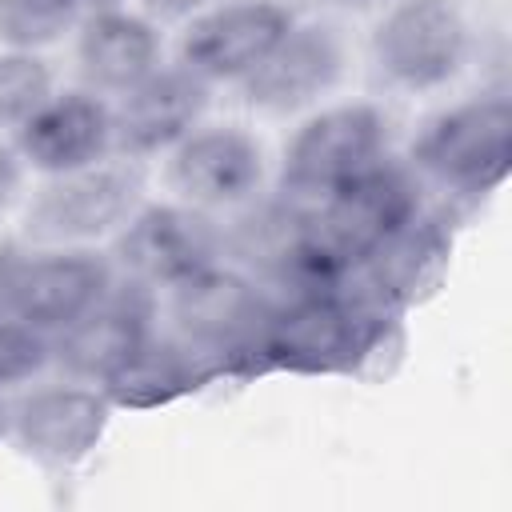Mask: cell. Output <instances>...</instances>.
Segmentation results:
<instances>
[{
    "label": "cell",
    "instance_id": "cell-1",
    "mask_svg": "<svg viewBox=\"0 0 512 512\" xmlns=\"http://www.w3.org/2000/svg\"><path fill=\"white\" fill-rule=\"evenodd\" d=\"M404 164L420 176L424 188H440L444 196L480 200L496 192L512 164L508 88H480L432 108L416 124L404 148Z\"/></svg>",
    "mask_w": 512,
    "mask_h": 512
},
{
    "label": "cell",
    "instance_id": "cell-2",
    "mask_svg": "<svg viewBox=\"0 0 512 512\" xmlns=\"http://www.w3.org/2000/svg\"><path fill=\"white\" fill-rule=\"evenodd\" d=\"M368 76L392 96L452 88L476 56V24L464 0H388L368 28Z\"/></svg>",
    "mask_w": 512,
    "mask_h": 512
},
{
    "label": "cell",
    "instance_id": "cell-3",
    "mask_svg": "<svg viewBox=\"0 0 512 512\" xmlns=\"http://www.w3.org/2000/svg\"><path fill=\"white\" fill-rule=\"evenodd\" d=\"M276 296L244 268L220 260L160 292V328L216 372L256 364Z\"/></svg>",
    "mask_w": 512,
    "mask_h": 512
},
{
    "label": "cell",
    "instance_id": "cell-4",
    "mask_svg": "<svg viewBox=\"0 0 512 512\" xmlns=\"http://www.w3.org/2000/svg\"><path fill=\"white\" fill-rule=\"evenodd\" d=\"M148 200V164L104 156L88 168L40 176L20 204V240L32 248L108 244Z\"/></svg>",
    "mask_w": 512,
    "mask_h": 512
},
{
    "label": "cell",
    "instance_id": "cell-5",
    "mask_svg": "<svg viewBox=\"0 0 512 512\" xmlns=\"http://www.w3.org/2000/svg\"><path fill=\"white\" fill-rule=\"evenodd\" d=\"M384 156H392V116L384 104L324 100L296 116L272 168V188L300 204H316Z\"/></svg>",
    "mask_w": 512,
    "mask_h": 512
},
{
    "label": "cell",
    "instance_id": "cell-6",
    "mask_svg": "<svg viewBox=\"0 0 512 512\" xmlns=\"http://www.w3.org/2000/svg\"><path fill=\"white\" fill-rule=\"evenodd\" d=\"M380 320V304L352 280L284 296L272 308L256 360L292 372H344L372 352Z\"/></svg>",
    "mask_w": 512,
    "mask_h": 512
},
{
    "label": "cell",
    "instance_id": "cell-7",
    "mask_svg": "<svg viewBox=\"0 0 512 512\" xmlns=\"http://www.w3.org/2000/svg\"><path fill=\"white\" fill-rule=\"evenodd\" d=\"M348 64V36L332 16H296L276 48L232 92L252 116L292 120L332 100L348 76Z\"/></svg>",
    "mask_w": 512,
    "mask_h": 512
},
{
    "label": "cell",
    "instance_id": "cell-8",
    "mask_svg": "<svg viewBox=\"0 0 512 512\" xmlns=\"http://www.w3.org/2000/svg\"><path fill=\"white\" fill-rule=\"evenodd\" d=\"M160 180L168 196L200 212L228 216L272 184V160L248 124L204 120L160 156Z\"/></svg>",
    "mask_w": 512,
    "mask_h": 512
},
{
    "label": "cell",
    "instance_id": "cell-9",
    "mask_svg": "<svg viewBox=\"0 0 512 512\" xmlns=\"http://www.w3.org/2000/svg\"><path fill=\"white\" fill-rule=\"evenodd\" d=\"M424 216V184L404 156H384L344 188L312 204V220L328 252L356 276V268Z\"/></svg>",
    "mask_w": 512,
    "mask_h": 512
},
{
    "label": "cell",
    "instance_id": "cell-10",
    "mask_svg": "<svg viewBox=\"0 0 512 512\" xmlns=\"http://www.w3.org/2000/svg\"><path fill=\"white\" fill-rule=\"evenodd\" d=\"M104 248L124 280H136L160 296L224 260V224L212 212L164 196L144 200Z\"/></svg>",
    "mask_w": 512,
    "mask_h": 512
},
{
    "label": "cell",
    "instance_id": "cell-11",
    "mask_svg": "<svg viewBox=\"0 0 512 512\" xmlns=\"http://www.w3.org/2000/svg\"><path fill=\"white\" fill-rule=\"evenodd\" d=\"M116 404L100 384H84L72 376L32 380L8 396V440L20 456L36 460L40 468L68 472L84 464L108 432Z\"/></svg>",
    "mask_w": 512,
    "mask_h": 512
},
{
    "label": "cell",
    "instance_id": "cell-12",
    "mask_svg": "<svg viewBox=\"0 0 512 512\" xmlns=\"http://www.w3.org/2000/svg\"><path fill=\"white\" fill-rule=\"evenodd\" d=\"M300 12L288 0H216L180 24L172 60L204 84L236 88L292 28Z\"/></svg>",
    "mask_w": 512,
    "mask_h": 512
},
{
    "label": "cell",
    "instance_id": "cell-13",
    "mask_svg": "<svg viewBox=\"0 0 512 512\" xmlns=\"http://www.w3.org/2000/svg\"><path fill=\"white\" fill-rule=\"evenodd\" d=\"M160 328V296L136 280H116L72 328L52 340V368L84 384H108Z\"/></svg>",
    "mask_w": 512,
    "mask_h": 512
},
{
    "label": "cell",
    "instance_id": "cell-14",
    "mask_svg": "<svg viewBox=\"0 0 512 512\" xmlns=\"http://www.w3.org/2000/svg\"><path fill=\"white\" fill-rule=\"evenodd\" d=\"M116 280L120 272L104 244H76V248H32L28 244L8 316L56 340L92 304H100Z\"/></svg>",
    "mask_w": 512,
    "mask_h": 512
},
{
    "label": "cell",
    "instance_id": "cell-15",
    "mask_svg": "<svg viewBox=\"0 0 512 512\" xmlns=\"http://www.w3.org/2000/svg\"><path fill=\"white\" fill-rule=\"evenodd\" d=\"M212 84L164 60L140 84L112 100V148L128 160H160L212 112Z\"/></svg>",
    "mask_w": 512,
    "mask_h": 512
},
{
    "label": "cell",
    "instance_id": "cell-16",
    "mask_svg": "<svg viewBox=\"0 0 512 512\" xmlns=\"http://www.w3.org/2000/svg\"><path fill=\"white\" fill-rule=\"evenodd\" d=\"M12 148L36 176H56L72 168H88L104 156H116L112 148V100L76 84L56 88L12 136Z\"/></svg>",
    "mask_w": 512,
    "mask_h": 512
},
{
    "label": "cell",
    "instance_id": "cell-17",
    "mask_svg": "<svg viewBox=\"0 0 512 512\" xmlns=\"http://www.w3.org/2000/svg\"><path fill=\"white\" fill-rule=\"evenodd\" d=\"M164 52V28L128 4L88 8L72 32V60L80 84L108 100L124 96L132 84L156 72L164 64Z\"/></svg>",
    "mask_w": 512,
    "mask_h": 512
},
{
    "label": "cell",
    "instance_id": "cell-18",
    "mask_svg": "<svg viewBox=\"0 0 512 512\" xmlns=\"http://www.w3.org/2000/svg\"><path fill=\"white\" fill-rule=\"evenodd\" d=\"M208 380H212V368L196 360L164 328H156V336L104 384V392L116 408H156L204 388Z\"/></svg>",
    "mask_w": 512,
    "mask_h": 512
},
{
    "label": "cell",
    "instance_id": "cell-19",
    "mask_svg": "<svg viewBox=\"0 0 512 512\" xmlns=\"http://www.w3.org/2000/svg\"><path fill=\"white\" fill-rule=\"evenodd\" d=\"M80 16V0H0V48L48 52L72 40Z\"/></svg>",
    "mask_w": 512,
    "mask_h": 512
},
{
    "label": "cell",
    "instance_id": "cell-20",
    "mask_svg": "<svg viewBox=\"0 0 512 512\" xmlns=\"http://www.w3.org/2000/svg\"><path fill=\"white\" fill-rule=\"evenodd\" d=\"M56 88V68L44 52L0 48V136H12Z\"/></svg>",
    "mask_w": 512,
    "mask_h": 512
},
{
    "label": "cell",
    "instance_id": "cell-21",
    "mask_svg": "<svg viewBox=\"0 0 512 512\" xmlns=\"http://www.w3.org/2000/svg\"><path fill=\"white\" fill-rule=\"evenodd\" d=\"M52 368V336L16 316H0V392L24 388Z\"/></svg>",
    "mask_w": 512,
    "mask_h": 512
},
{
    "label": "cell",
    "instance_id": "cell-22",
    "mask_svg": "<svg viewBox=\"0 0 512 512\" xmlns=\"http://www.w3.org/2000/svg\"><path fill=\"white\" fill-rule=\"evenodd\" d=\"M28 196V164L12 148L8 136H0V220L12 216Z\"/></svg>",
    "mask_w": 512,
    "mask_h": 512
},
{
    "label": "cell",
    "instance_id": "cell-23",
    "mask_svg": "<svg viewBox=\"0 0 512 512\" xmlns=\"http://www.w3.org/2000/svg\"><path fill=\"white\" fill-rule=\"evenodd\" d=\"M24 256H28V244L20 236H0V316L12 312V292L24 268Z\"/></svg>",
    "mask_w": 512,
    "mask_h": 512
},
{
    "label": "cell",
    "instance_id": "cell-24",
    "mask_svg": "<svg viewBox=\"0 0 512 512\" xmlns=\"http://www.w3.org/2000/svg\"><path fill=\"white\" fill-rule=\"evenodd\" d=\"M208 4H216V0H136V8H140L148 20H156L160 28H180V24H188L196 12H204Z\"/></svg>",
    "mask_w": 512,
    "mask_h": 512
},
{
    "label": "cell",
    "instance_id": "cell-25",
    "mask_svg": "<svg viewBox=\"0 0 512 512\" xmlns=\"http://www.w3.org/2000/svg\"><path fill=\"white\" fill-rule=\"evenodd\" d=\"M316 4L328 12H340V16H376L388 0H316Z\"/></svg>",
    "mask_w": 512,
    "mask_h": 512
},
{
    "label": "cell",
    "instance_id": "cell-26",
    "mask_svg": "<svg viewBox=\"0 0 512 512\" xmlns=\"http://www.w3.org/2000/svg\"><path fill=\"white\" fill-rule=\"evenodd\" d=\"M0 440H8V396L0 392Z\"/></svg>",
    "mask_w": 512,
    "mask_h": 512
},
{
    "label": "cell",
    "instance_id": "cell-27",
    "mask_svg": "<svg viewBox=\"0 0 512 512\" xmlns=\"http://www.w3.org/2000/svg\"><path fill=\"white\" fill-rule=\"evenodd\" d=\"M80 4H84V12H88V8H108V4H124V0H80Z\"/></svg>",
    "mask_w": 512,
    "mask_h": 512
}]
</instances>
